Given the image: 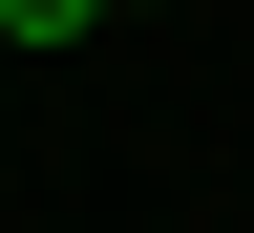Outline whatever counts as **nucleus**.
I'll list each match as a JSON object with an SVG mask.
<instances>
[{
    "label": "nucleus",
    "instance_id": "obj_1",
    "mask_svg": "<svg viewBox=\"0 0 254 233\" xmlns=\"http://www.w3.org/2000/svg\"><path fill=\"white\" fill-rule=\"evenodd\" d=\"M85 21H106V0H0V43H85Z\"/></svg>",
    "mask_w": 254,
    "mask_h": 233
},
{
    "label": "nucleus",
    "instance_id": "obj_2",
    "mask_svg": "<svg viewBox=\"0 0 254 233\" xmlns=\"http://www.w3.org/2000/svg\"><path fill=\"white\" fill-rule=\"evenodd\" d=\"M106 21H148V0H106Z\"/></svg>",
    "mask_w": 254,
    "mask_h": 233
}]
</instances>
